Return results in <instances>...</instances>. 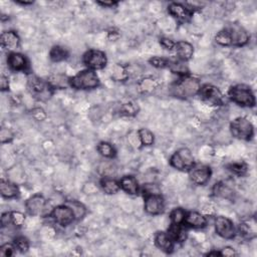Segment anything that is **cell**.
I'll return each instance as SVG.
<instances>
[{"mask_svg": "<svg viewBox=\"0 0 257 257\" xmlns=\"http://www.w3.org/2000/svg\"><path fill=\"white\" fill-rule=\"evenodd\" d=\"M220 252H221V256H228V257H231V256H236L237 255L236 250L233 247H230V246H226L224 248H222L220 250Z\"/></svg>", "mask_w": 257, "mask_h": 257, "instance_id": "c3c4849f", "label": "cell"}, {"mask_svg": "<svg viewBox=\"0 0 257 257\" xmlns=\"http://www.w3.org/2000/svg\"><path fill=\"white\" fill-rule=\"evenodd\" d=\"M99 185L101 187L102 191H104L108 195H113L118 193L119 190H121V186H119V182L110 178V177H104L100 182Z\"/></svg>", "mask_w": 257, "mask_h": 257, "instance_id": "4316f807", "label": "cell"}, {"mask_svg": "<svg viewBox=\"0 0 257 257\" xmlns=\"http://www.w3.org/2000/svg\"><path fill=\"white\" fill-rule=\"evenodd\" d=\"M129 78V72L126 66L121 64H116L112 68V79L116 81H125Z\"/></svg>", "mask_w": 257, "mask_h": 257, "instance_id": "836d02e7", "label": "cell"}, {"mask_svg": "<svg viewBox=\"0 0 257 257\" xmlns=\"http://www.w3.org/2000/svg\"><path fill=\"white\" fill-rule=\"evenodd\" d=\"M186 211L183 208H174L172 211L170 212V220L172 224H184L185 217H186Z\"/></svg>", "mask_w": 257, "mask_h": 257, "instance_id": "d590c367", "label": "cell"}, {"mask_svg": "<svg viewBox=\"0 0 257 257\" xmlns=\"http://www.w3.org/2000/svg\"><path fill=\"white\" fill-rule=\"evenodd\" d=\"M139 112V106L138 104H135V102H127V104L123 105L121 108V114L129 117L136 116Z\"/></svg>", "mask_w": 257, "mask_h": 257, "instance_id": "74e56055", "label": "cell"}, {"mask_svg": "<svg viewBox=\"0 0 257 257\" xmlns=\"http://www.w3.org/2000/svg\"><path fill=\"white\" fill-rule=\"evenodd\" d=\"M47 82L50 85V88L55 90H64L66 88L70 87V78H67L64 75L61 74H55L51 75L47 78Z\"/></svg>", "mask_w": 257, "mask_h": 257, "instance_id": "484cf974", "label": "cell"}, {"mask_svg": "<svg viewBox=\"0 0 257 257\" xmlns=\"http://www.w3.org/2000/svg\"><path fill=\"white\" fill-rule=\"evenodd\" d=\"M138 88L142 94H148L157 88V81L151 78H147L139 82Z\"/></svg>", "mask_w": 257, "mask_h": 257, "instance_id": "e575fe53", "label": "cell"}, {"mask_svg": "<svg viewBox=\"0 0 257 257\" xmlns=\"http://www.w3.org/2000/svg\"><path fill=\"white\" fill-rule=\"evenodd\" d=\"M138 137L141 145L145 147L152 146L154 142H155V136H154V134L149 129H145V128L140 129L138 131Z\"/></svg>", "mask_w": 257, "mask_h": 257, "instance_id": "d6a6232c", "label": "cell"}, {"mask_svg": "<svg viewBox=\"0 0 257 257\" xmlns=\"http://www.w3.org/2000/svg\"><path fill=\"white\" fill-rule=\"evenodd\" d=\"M160 44H161L165 49L172 50V49H174L176 42H174V41H173L172 40H171V39L163 38V39L160 40Z\"/></svg>", "mask_w": 257, "mask_h": 257, "instance_id": "bcb514c9", "label": "cell"}, {"mask_svg": "<svg viewBox=\"0 0 257 257\" xmlns=\"http://www.w3.org/2000/svg\"><path fill=\"white\" fill-rule=\"evenodd\" d=\"M8 67L13 72H26L29 67L28 60L26 57L17 51L9 53L7 56Z\"/></svg>", "mask_w": 257, "mask_h": 257, "instance_id": "e0dca14e", "label": "cell"}, {"mask_svg": "<svg viewBox=\"0 0 257 257\" xmlns=\"http://www.w3.org/2000/svg\"><path fill=\"white\" fill-rule=\"evenodd\" d=\"M150 64L156 68H168L170 59L163 57H154L149 60Z\"/></svg>", "mask_w": 257, "mask_h": 257, "instance_id": "60d3db41", "label": "cell"}, {"mask_svg": "<svg viewBox=\"0 0 257 257\" xmlns=\"http://www.w3.org/2000/svg\"><path fill=\"white\" fill-rule=\"evenodd\" d=\"M8 89H9V79L4 75H1V77H0V90H1V92H5L8 91Z\"/></svg>", "mask_w": 257, "mask_h": 257, "instance_id": "7dc6e473", "label": "cell"}, {"mask_svg": "<svg viewBox=\"0 0 257 257\" xmlns=\"http://www.w3.org/2000/svg\"><path fill=\"white\" fill-rule=\"evenodd\" d=\"M47 201L41 194H34L25 202V210L30 216H40L45 211Z\"/></svg>", "mask_w": 257, "mask_h": 257, "instance_id": "9a60e30c", "label": "cell"}, {"mask_svg": "<svg viewBox=\"0 0 257 257\" xmlns=\"http://www.w3.org/2000/svg\"><path fill=\"white\" fill-rule=\"evenodd\" d=\"M119 182L121 189L129 195H138L140 193V185L134 176H124Z\"/></svg>", "mask_w": 257, "mask_h": 257, "instance_id": "cb8c5ba5", "label": "cell"}, {"mask_svg": "<svg viewBox=\"0 0 257 257\" xmlns=\"http://www.w3.org/2000/svg\"><path fill=\"white\" fill-rule=\"evenodd\" d=\"M49 216L54 219L56 223L61 227H66L71 225L74 221H76L75 214L70 206L64 203L62 205H58L53 208Z\"/></svg>", "mask_w": 257, "mask_h": 257, "instance_id": "9c48e42d", "label": "cell"}, {"mask_svg": "<svg viewBox=\"0 0 257 257\" xmlns=\"http://www.w3.org/2000/svg\"><path fill=\"white\" fill-rule=\"evenodd\" d=\"M13 139V134L11 133L10 130L6 128H2L1 131H0V141H1L2 144L8 143Z\"/></svg>", "mask_w": 257, "mask_h": 257, "instance_id": "7bdbcfd3", "label": "cell"}, {"mask_svg": "<svg viewBox=\"0 0 257 257\" xmlns=\"http://www.w3.org/2000/svg\"><path fill=\"white\" fill-rule=\"evenodd\" d=\"M0 223H1V227L3 228H8L9 226L12 225V221H11V211L10 212H5L2 214L1 219H0Z\"/></svg>", "mask_w": 257, "mask_h": 257, "instance_id": "ee69618b", "label": "cell"}, {"mask_svg": "<svg viewBox=\"0 0 257 257\" xmlns=\"http://www.w3.org/2000/svg\"><path fill=\"white\" fill-rule=\"evenodd\" d=\"M198 96L203 101L210 106H222L224 104V96L222 92L211 83L201 85Z\"/></svg>", "mask_w": 257, "mask_h": 257, "instance_id": "ba28073f", "label": "cell"}, {"mask_svg": "<svg viewBox=\"0 0 257 257\" xmlns=\"http://www.w3.org/2000/svg\"><path fill=\"white\" fill-rule=\"evenodd\" d=\"M230 40V46L241 47L249 42V34L245 28L239 24H230L225 27Z\"/></svg>", "mask_w": 257, "mask_h": 257, "instance_id": "8fae6325", "label": "cell"}, {"mask_svg": "<svg viewBox=\"0 0 257 257\" xmlns=\"http://www.w3.org/2000/svg\"><path fill=\"white\" fill-rule=\"evenodd\" d=\"M169 70L173 74L178 75L179 77H184L189 75V70L185 61H182L180 59H170L169 62Z\"/></svg>", "mask_w": 257, "mask_h": 257, "instance_id": "f1b7e54d", "label": "cell"}, {"mask_svg": "<svg viewBox=\"0 0 257 257\" xmlns=\"http://www.w3.org/2000/svg\"><path fill=\"white\" fill-rule=\"evenodd\" d=\"M206 256H221V252L220 251H217V250H213V251H210L206 254Z\"/></svg>", "mask_w": 257, "mask_h": 257, "instance_id": "816d5d0a", "label": "cell"}, {"mask_svg": "<svg viewBox=\"0 0 257 257\" xmlns=\"http://www.w3.org/2000/svg\"><path fill=\"white\" fill-rule=\"evenodd\" d=\"M213 196L225 200H233L235 197L234 186L228 181L217 182L212 188Z\"/></svg>", "mask_w": 257, "mask_h": 257, "instance_id": "ac0fdd59", "label": "cell"}, {"mask_svg": "<svg viewBox=\"0 0 257 257\" xmlns=\"http://www.w3.org/2000/svg\"><path fill=\"white\" fill-rule=\"evenodd\" d=\"M97 3L102 7H108V8H111V7L118 5L117 1H98Z\"/></svg>", "mask_w": 257, "mask_h": 257, "instance_id": "681fc988", "label": "cell"}, {"mask_svg": "<svg viewBox=\"0 0 257 257\" xmlns=\"http://www.w3.org/2000/svg\"><path fill=\"white\" fill-rule=\"evenodd\" d=\"M154 240H155V245L166 253H171L174 249L175 243L172 241V239L170 238L168 233L165 231L156 232L155 237H154Z\"/></svg>", "mask_w": 257, "mask_h": 257, "instance_id": "603a6c76", "label": "cell"}, {"mask_svg": "<svg viewBox=\"0 0 257 257\" xmlns=\"http://www.w3.org/2000/svg\"><path fill=\"white\" fill-rule=\"evenodd\" d=\"M0 193L5 199H13L20 195V188L15 183L1 179L0 182Z\"/></svg>", "mask_w": 257, "mask_h": 257, "instance_id": "d4e9b609", "label": "cell"}, {"mask_svg": "<svg viewBox=\"0 0 257 257\" xmlns=\"http://www.w3.org/2000/svg\"><path fill=\"white\" fill-rule=\"evenodd\" d=\"M170 165L179 171H189L195 165L191 150L188 148L177 150L170 158Z\"/></svg>", "mask_w": 257, "mask_h": 257, "instance_id": "8992f818", "label": "cell"}, {"mask_svg": "<svg viewBox=\"0 0 257 257\" xmlns=\"http://www.w3.org/2000/svg\"><path fill=\"white\" fill-rule=\"evenodd\" d=\"M227 170L230 172L238 177H243L244 175L247 174L248 172V166L245 162L243 161H238V162H233L230 163L226 166Z\"/></svg>", "mask_w": 257, "mask_h": 257, "instance_id": "f546056e", "label": "cell"}, {"mask_svg": "<svg viewBox=\"0 0 257 257\" xmlns=\"http://www.w3.org/2000/svg\"><path fill=\"white\" fill-rule=\"evenodd\" d=\"M82 62L89 70L97 72L107 66L108 58L104 51L99 49H90L83 55Z\"/></svg>", "mask_w": 257, "mask_h": 257, "instance_id": "52a82bcc", "label": "cell"}, {"mask_svg": "<svg viewBox=\"0 0 257 257\" xmlns=\"http://www.w3.org/2000/svg\"><path fill=\"white\" fill-rule=\"evenodd\" d=\"M25 215L20 211H11V221L14 227H21L25 223Z\"/></svg>", "mask_w": 257, "mask_h": 257, "instance_id": "ab89813d", "label": "cell"}, {"mask_svg": "<svg viewBox=\"0 0 257 257\" xmlns=\"http://www.w3.org/2000/svg\"><path fill=\"white\" fill-rule=\"evenodd\" d=\"M15 2L21 5H31L33 3V1H23V0H15Z\"/></svg>", "mask_w": 257, "mask_h": 257, "instance_id": "f907efd6", "label": "cell"}, {"mask_svg": "<svg viewBox=\"0 0 257 257\" xmlns=\"http://www.w3.org/2000/svg\"><path fill=\"white\" fill-rule=\"evenodd\" d=\"M70 84L71 88L79 91L94 90L99 85V79L95 71L87 68L70 78Z\"/></svg>", "mask_w": 257, "mask_h": 257, "instance_id": "3957f363", "label": "cell"}, {"mask_svg": "<svg viewBox=\"0 0 257 257\" xmlns=\"http://www.w3.org/2000/svg\"><path fill=\"white\" fill-rule=\"evenodd\" d=\"M168 12L171 16H173L175 20H177L180 22H188L193 16V13L195 12L194 9L187 4L178 3V2H172L170 3L168 6Z\"/></svg>", "mask_w": 257, "mask_h": 257, "instance_id": "4fadbf2b", "label": "cell"}, {"mask_svg": "<svg viewBox=\"0 0 257 257\" xmlns=\"http://www.w3.org/2000/svg\"><path fill=\"white\" fill-rule=\"evenodd\" d=\"M68 50L61 45H54L49 50V59L54 62H61L67 59Z\"/></svg>", "mask_w": 257, "mask_h": 257, "instance_id": "83f0119b", "label": "cell"}, {"mask_svg": "<svg viewBox=\"0 0 257 257\" xmlns=\"http://www.w3.org/2000/svg\"><path fill=\"white\" fill-rule=\"evenodd\" d=\"M16 250V247L14 245V243H4L0 247V256H3V257H9L14 255V252Z\"/></svg>", "mask_w": 257, "mask_h": 257, "instance_id": "b9f144b4", "label": "cell"}, {"mask_svg": "<svg viewBox=\"0 0 257 257\" xmlns=\"http://www.w3.org/2000/svg\"><path fill=\"white\" fill-rule=\"evenodd\" d=\"M13 243L16 247V250H19L21 253H25L28 251L30 244L29 240L24 236H16L13 240Z\"/></svg>", "mask_w": 257, "mask_h": 257, "instance_id": "8d00e7d4", "label": "cell"}, {"mask_svg": "<svg viewBox=\"0 0 257 257\" xmlns=\"http://www.w3.org/2000/svg\"><path fill=\"white\" fill-rule=\"evenodd\" d=\"M174 49H175L177 59L182 61L186 62L193 58L194 46L190 42L185 41V40H180L176 42Z\"/></svg>", "mask_w": 257, "mask_h": 257, "instance_id": "44dd1931", "label": "cell"}, {"mask_svg": "<svg viewBox=\"0 0 257 257\" xmlns=\"http://www.w3.org/2000/svg\"><path fill=\"white\" fill-rule=\"evenodd\" d=\"M228 98L234 104L243 108H253L256 105V99L250 87L246 84H235L228 91Z\"/></svg>", "mask_w": 257, "mask_h": 257, "instance_id": "7a4b0ae2", "label": "cell"}, {"mask_svg": "<svg viewBox=\"0 0 257 257\" xmlns=\"http://www.w3.org/2000/svg\"><path fill=\"white\" fill-rule=\"evenodd\" d=\"M141 192L143 193V196H149V195H156V194H161V190L160 188L157 184H154V183H150V184H145L142 189Z\"/></svg>", "mask_w": 257, "mask_h": 257, "instance_id": "f35d334b", "label": "cell"}, {"mask_svg": "<svg viewBox=\"0 0 257 257\" xmlns=\"http://www.w3.org/2000/svg\"><path fill=\"white\" fill-rule=\"evenodd\" d=\"M236 231L245 240H252L257 236V222L255 217H249L239 223Z\"/></svg>", "mask_w": 257, "mask_h": 257, "instance_id": "2e32d148", "label": "cell"}, {"mask_svg": "<svg viewBox=\"0 0 257 257\" xmlns=\"http://www.w3.org/2000/svg\"><path fill=\"white\" fill-rule=\"evenodd\" d=\"M230 132L235 139L250 141L254 136V127L248 119L239 117L230 123Z\"/></svg>", "mask_w": 257, "mask_h": 257, "instance_id": "5b68a950", "label": "cell"}, {"mask_svg": "<svg viewBox=\"0 0 257 257\" xmlns=\"http://www.w3.org/2000/svg\"><path fill=\"white\" fill-rule=\"evenodd\" d=\"M0 42H1V46L10 53H13L20 45V38L19 34L15 31L8 30L2 32L1 37H0Z\"/></svg>", "mask_w": 257, "mask_h": 257, "instance_id": "ffe728a7", "label": "cell"}, {"mask_svg": "<svg viewBox=\"0 0 257 257\" xmlns=\"http://www.w3.org/2000/svg\"><path fill=\"white\" fill-rule=\"evenodd\" d=\"M214 227L217 235L227 240L233 239L237 234L233 221L225 216H217L214 220Z\"/></svg>", "mask_w": 257, "mask_h": 257, "instance_id": "30bf717a", "label": "cell"}, {"mask_svg": "<svg viewBox=\"0 0 257 257\" xmlns=\"http://www.w3.org/2000/svg\"><path fill=\"white\" fill-rule=\"evenodd\" d=\"M188 173H189V179L193 184L197 186H203L209 182L212 176V170L207 165L195 164L188 171Z\"/></svg>", "mask_w": 257, "mask_h": 257, "instance_id": "7c38bea8", "label": "cell"}, {"mask_svg": "<svg viewBox=\"0 0 257 257\" xmlns=\"http://www.w3.org/2000/svg\"><path fill=\"white\" fill-rule=\"evenodd\" d=\"M65 204L67 205V206H70L71 209L73 210L76 220H81L85 215H87V208H85L84 205L80 203L79 201L70 200V201H66Z\"/></svg>", "mask_w": 257, "mask_h": 257, "instance_id": "4dcf8cb0", "label": "cell"}, {"mask_svg": "<svg viewBox=\"0 0 257 257\" xmlns=\"http://www.w3.org/2000/svg\"><path fill=\"white\" fill-rule=\"evenodd\" d=\"M201 89L200 80L191 77L190 75L179 77V79L176 80L170 88V94L176 99H191L199 94Z\"/></svg>", "mask_w": 257, "mask_h": 257, "instance_id": "6da1fadb", "label": "cell"}, {"mask_svg": "<svg viewBox=\"0 0 257 257\" xmlns=\"http://www.w3.org/2000/svg\"><path fill=\"white\" fill-rule=\"evenodd\" d=\"M27 90L34 99L40 101H46L54 94V90L50 88L47 80L32 75L27 79Z\"/></svg>", "mask_w": 257, "mask_h": 257, "instance_id": "277c9868", "label": "cell"}, {"mask_svg": "<svg viewBox=\"0 0 257 257\" xmlns=\"http://www.w3.org/2000/svg\"><path fill=\"white\" fill-rule=\"evenodd\" d=\"M144 209L145 212L149 215H160L165 210V200L161 194L156 195H149L144 197Z\"/></svg>", "mask_w": 257, "mask_h": 257, "instance_id": "5bb4252c", "label": "cell"}, {"mask_svg": "<svg viewBox=\"0 0 257 257\" xmlns=\"http://www.w3.org/2000/svg\"><path fill=\"white\" fill-rule=\"evenodd\" d=\"M31 115L32 117L38 119V121H43V119H46V114L45 112L43 111V109L41 108H36V109H33L31 111Z\"/></svg>", "mask_w": 257, "mask_h": 257, "instance_id": "f6af8a7d", "label": "cell"}, {"mask_svg": "<svg viewBox=\"0 0 257 257\" xmlns=\"http://www.w3.org/2000/svg\"><path fill=\"white\" fill-rule=\"evenodd\" d=\"M97 150L102 157L108 158V159H113L117 155L116 148L111 143H108V142H100L98 145Z\"/></svg>", "mask_w": 257, "mask_h": 257, "instance_id": "1f68e13d", "label": "cell"}, {"mask_svg": "<svg viewBox=\"0 0 257 257\" xmlns=\"http://www.w3.org/2000/svg\"><path fill=\"white\" fill-rule=\"evenodd\" d=\"M208 223L207 217L205 216L203 213L197 212V211H190L186 213L184 224L187 227H191L194 229H201L206 227Z\"/></svg>", "mask_w": 257, "mask_h": 257, "instance_id": "d6986e66", "label": "cell"}, {"mask_svg": "<svg viewBox=\"0 0 257 257\" xmlns=\"http://www.w3.org/2000/svg\"><path fill=\"white\" fill-rule=\"evenodd\" d=\"M170 238L172 239L174 243H183L187 240L188 237V229L185 224H172L167 231Z\"/></svg>", "mask_w": 257, "mask_h": 257, "instance_id": "7402d4cb", "label": "cell"}]
</instances>
